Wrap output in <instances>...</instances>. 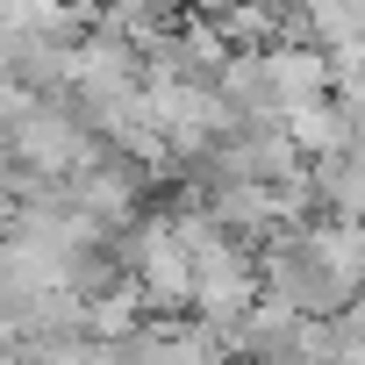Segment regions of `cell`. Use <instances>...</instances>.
Returning a JSON list of instances; mask_svg holds the SVG:
<instances>
[{"mask_svg": "<svg viewBox=\"0 0 365 365\" xmlns=\"http://www.w3.org/2000/svg\"><path fill=\"white\" fill-rule=\"evenodd\" d=\"M265 86H272V108L287 115L301 101H322L336 79H329V58L308 36H294V43H265Z\"/></svg>", "mask_w": 365, "mask_h": 365, "instance_id": "6da1fadb", "label": "cell"}]
</instances>
